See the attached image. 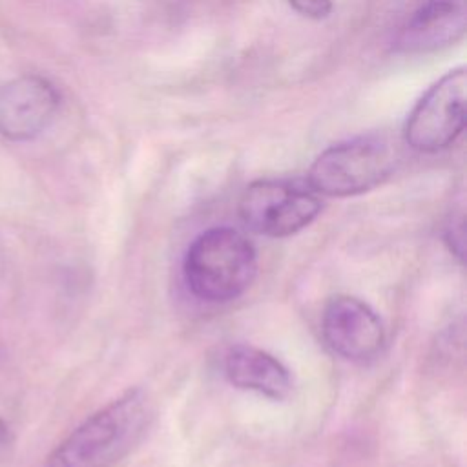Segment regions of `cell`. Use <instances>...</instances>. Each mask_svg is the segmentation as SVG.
<instances>
[{"mask_svg": "<svg viewBox=\"0 0 467 467\" xmlns=\"http://www.w3.org/2000/svg\"><path fill=\"white\" fill-rule=\"evenodd\" d=\"M151 410L142 389H128L84 420L42 467H111L142 436Z\"/></svg>", "mask_w": 467, "mask_h": 467, "instance_id": "6da1fadb", "label": "cell"}, {"mask_svg": "<svg viewBox=\"0 0 467 467\" xmlns=\"http://www.w3.org/2000/svg\"><path fill=\"white\" fill-rule=\"evenodd\" d=\"M257 274V250L237 228L213 226L186 248L182 279L193 297L226 303L243 296Z\"/></svg>", "mask_w": 467, "mask_h": 467, "instance_id": "7a4b0ae2", "label": "cell"}, {"mask_svg": "<svg viewBox=\"0 0 467 467\" xmlns=\"http://www.w3.org/2000/svg\"><path fill=\"white\" fill-rule=\"evenodd\" d=\"M398 151L379 135H363L321 151L308 170V186L317 195L352 197L365 193L394 171Z\"/></svg>", "mask_w": 467, "mask_h": 467, "instance_id": "3957f363", "label": "cell"}, {"mask_svg": "<svg viewBox=\"0 0 467 467\" xmlns=\"http://www.w3.org/2000/svg\"><path fill=\"white\" fill-rule=\"evenodd\" d=\"M319 195L292 181H255L241 193L243 224L265 237H288L306 228L321 212Z\"/></svg>", "mask_w": 467, "mask_h": 467, "instance_id": "277c9868", "label": "cell"}, {"mask_svg": "<svg viewBox=\"0 0 467 467\" xmlns=\"http://www.w3.org/2000/svg\"><path fill=\"white\" fill-rule=\"evenodd\" d=\"M465 100L467 73L458 67L443 75L418 100L403 130L405 142L423 153L449 148L465 128Z\"/></svg>", "mask_w": 467, "mask_h": 467, "instance_id": "5b68a950", "label": "cell"}, {"mask_svg": "<svg viewBox=\"0 0 467 467\" xmlns=\"http://www.w3.org/2000/svg\"><path fill=\"white\" fill-rule=\"evenodd\" d=\"M321 334L328 348L348 361L376 358L385 343V328L378 312L352 296H334L321 314Z\"/></svg>", "mask_w": 467, "mask_h": 467, "instance_id": "8992f818", "label": "cell"}, {"mask_svg": "<svg viewBox=\"0 0 467 467\" xmlns=\"http://www.w3.org/2000/svg\"><path fill=\"white\" fill-rule=\"evenodd\" d=\"M58 91L36 75L16 77L0 86V135L29 140L40 135L58 109Z\"/></svg>", "mask_w": 467, "mask_h": 467, "instance_id": "52a82bcc", "label": "cell"}, {"mask_svg": "<svg viewBox=\"0 0 467 467\" xmlns=\"http://www.w3.org/2000/svg\"><path fill=\"white\" fill-rule=\"evenodd\" d=\"M223 372L235 389L257 392L275 401L288 398L292 392L288 368L275 356L252 345L228 347L223 356Z\"/></svg>", "mask_w": 467, "mask_h": 467, "instance_id": "ba28073f", "label": "cell"}, {"mask_svg": "<svg viewBox=\"0 0 467 467\" xmlns=\"http://www.w3.org/2000/svg\"><path fill=\"white\" fill-rule=\"evenodd\" d=\"M465 33L463 0H427L403 26L396 49L427 53L451 46Z\"/></svg>", "mask_w": 467, "mask_h": 467, "instance_id": "9c48e42d", "label": "cell"}, {"mask_svg": "<svg viewBox=\"0 0 467 467\" xmlns=\"http://www.w3.org/2000/svg\"><path fill=\"white\" fill-rule=\"evenodd\" d=\"M443 243L447 244L449 252L463 261V215L458 213L456 217L452 215L449 223L443 228Z\"/></svg>", "mask_w": 467, "mask_h": 467, "instance_id": "30bf717a", "label": "cell"}, {"mask_svg": "<svg viewBox=\"0 0 467 467\" xmlns=\"http://www.w3.org/2000/svg\"><path fill=\"white\" fill-rule=\"evenodd\" d=\"M290 5L303 16L321 20L330 15L332 0H288Z\"/></svg>", "mask_w": 467, "mask_h": 467, "instance_id": "8fae6325", "label": "cell"}, {"mask_svg": "<svg viewBox=\"0 0 467 467\" xmlns=\"http://www.w3.org/2000/svg\"><path fill=\"white\" fill-rule=\"evenodd\" d=\"M5 434H7V429H5V425H4V421L0 420V443L4 441V438H5Z\"/></svg>", "mask_w": 467, "mask_h": 467, "instance_id": "7c38bea8", "label": "cell"}]
</instances>
